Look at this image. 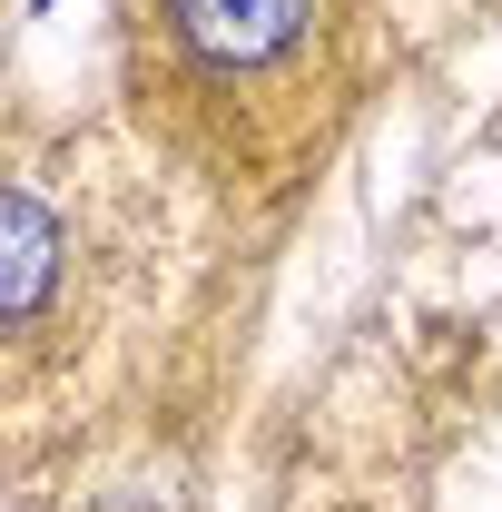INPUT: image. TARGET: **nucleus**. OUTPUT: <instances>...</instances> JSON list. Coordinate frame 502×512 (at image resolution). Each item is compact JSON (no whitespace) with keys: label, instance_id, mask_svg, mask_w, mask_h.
I'll list each match as a JSON object with an SVG mask.
<instances>
[{"label":"nucleus","instance_id":"obj_2","mask_svg":"<svg viewBox=\"0 0 502 512\" xmlns=\"http://www.w3.org/2000/svg\"><path fill=\"white\" fill-rule=\"evenodd\" d=\"M50 266H60L50 207L20 188V197H10V325H30V316H40V296H50Z\"/></svg>","mask_w":502,"mask_h":512},{"label":"nucleus","instance_id":"obj_1","mask_svg":"<svg viewBox=\"0 0 502 512\" xmlns=\"http://www.w3.org/2000/svg\"><path fill=\"white\" fill-rule=\"evenodd\" d=\"M158 30L197 79L237 89V79H266L306 50L315 0H158Z\"/></svg>","mask_w":502,"mask_h":512}]
</instances>
